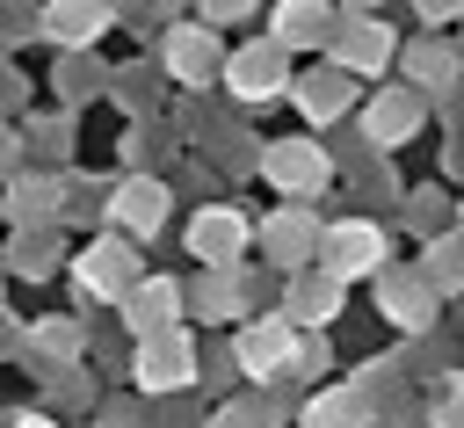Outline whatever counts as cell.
<instances>
[{
    "label": "cell",
    "instance_id": "6da1fadb",
    "mask_svg": "<svg viewBox=\"0 0 464 428\" xmlns=\"http://www.w3.org/2000/svg\"><path fill=\"white\" fill-rule=\"evenodd\" d=\"M384 261V239H377V225H334L326 239H319V268L334 276V283H348V276H370Z\"/></svg>",
    "mask_w": 464,
    "mask_h": 428
},
{
    "label": "cell",
    "instance_id": "7a4b0ae2",
    "mask_svg": "<svg viewBox=\"0 0 464 428\" xmlns=\"http://www.w3.org/2000/svg\"><path fill=\"white\" fill-rule=\"evenodd\" d=\"M196 377V355H188V341L167 326V334H145V348H138V384L145 392H181Z\"/></svg>",
    "mask_w": 464,
    "mask_h": 428
},
{
    "label": "cell",
    "instance_id": "3957f363",
    "mask_svg": "<svg viewBox=\"0 0 464 428\" xmlns=\"http://www.w3.org/2000/svg\"><path fill=\"white\" fill-rule=\"evenodd\" d=\"M290 363H297L290 319H261V326L239 334V370H246V377H276V370H290Z\"/></svg>",
    "mask_w": 464,
    "mask_h": 428
},
{
    "label": "cell",
    "instance_id": "277c9868",
    "mask_svg": "<svg viewBox=\"0 0 464 428\" xmlns=\"http://www.w3.org/2000/svg\"><path fill=\"white\" fill-rule=\"evenodd\" d=\"M188 247H196L210 268H225V261L246 247V225H239V210H203V218L188 225Z\"/></svg>",
    "mask_w": 464,
    "mask_h": 428
},
{
    "label": "cell",
    "instance_id": "5b68a950",
    "mask_svg": "<svg viewBox=\"0 0 464 428\" xmlns=\"http://www.w3.org/2000/svg\"><path fill=\"white\" fill-rule=\"evenodd\" d=\"M261 167H268V181H276V189H290V196H312V189L326 181V160H319L312 145H276Z\"/></svg>",
    "mask_w": 464,
    "mask_h": 428
},
{
    "label": "cell",
    "instance_id": "8992f818",
    "mask_svg": "<svg viewBox=\"0 0 464 428\" xmlns=\"http://www.w3.org/2000/svg\"><path fill=\"white\" fill-rule=\"evenodd\" d=\"M130 276H138V261H130V247H116V239L87 247V261H80V283H87L94 297H116V290H130Z\"/></svg>",
    "mask_w": 464,
    "mask_h": 428
},
{
    "label": "cell",
    "instance_id": "52a82bcc",
    "mask_svg": "<svg viewBox=\"0 0 464 428\" xmlns=\"http://www.w3.org/2000/svg\"><path fill=\"white\" fill-rule=\"evenodd\" d=\"M174 312H181V290H174V283H138L130 305H123V319H130L138 334H167Z\"/></svg>",
    "mask_w": 464,
    "mask_h": 428
},
{
    "label": "cell",
    "instance_id": "ba28073f",
    "mask_svg": "<svg viewBox=\"0 0 464 428\" xmlns=\"http://www.w3.org/2000/svg\"><path fill=\"white\" fill-rule=\"evenodd\" d=\"M362 421H370L362 392H326V399L304 413V428H362Z\"/></svg>",
    "mask_w": 464,
    "mask_h": 428
},
{
    "label": "cell",
    "instance_id": "9c48e42d",
    "mask_svg": "<svg viewBox=\"0 0 464 428\" xmlns=\"http://www.w3.org/2000/svg\"><path fill=\"white\" fill-rule=\"evenodd\" d=\"M384 312H392L399 326H428V290L406 283V276H384Z\"/></svg>",
    "mask_w": 464,
    "mask_h": 428
},
{
    "label": "cell",
    "instance_id": "30bf717a",
    "mask_svg": "<svg viewBox=\"0 0 464 428\" xmlns=\"http://www.w3.org/2000/svg\"><path fill=\"white\" fill-rule=\"evenodd\" d=\"M102 29V15L87 7V0H65V7H51V36H65V44H87Z\"/></svg>",
    "mask_w": 464,
    "mask_h": 428
},
{
    "label": "cell",
    "instance_id": "8fae6325",
    "mask_svg": "<svg viewBox=\"0 0 464 428\" xmlns=\"http://www.w3.org/2000/svg\"><path fill=\"white\" fill-rule=\"evenodd\" d=\"M334 297H341V283H334L326 268H319L312 283H297V290H290V305H297V319H326V305H334Z\"/></svg>",
    "mask_w": 464,
    "mask_h": 428
},
{
    "label": "cell",
    "instance_id": "7c38bea8",
    "mask_svg": "<svg viewBox=\"0 0 464 428\" xmlns=\"http://www.w3.org/2000/svg\"><path fill=\"white\" fill-rule=\"evenodd\" d=\"M268 239H276V254H283V261H304L312 225H304V218H276V225H268Z\"/></svg>",
    "mask_w": 464,
    "mask_h": 428
},
{
    "label": "cell",
    "instance_id": "4fadbf2b",
    "mask_svg": "<svg viewBox=\"0 0 464 428\" xmlns=\"http://www.w3.org/2000/svg\"><path fill=\"white\" fill-rule=\"evenodd\" d=\"M123 218H130V225H152V218H160V181H130V189H123Z\"/></svg>",
    "mask_w": 464,
    "mask_h": 428
},
{
    "label": "cell",
    "instance_id": "5bb4252c",
    "mask_svg": "<svg viewBox=\"0 0 464 428\" xmlns=\"http://www.w3.org/2000/svg\"><path fill=\"white\" fill-rule=\"evenodd\" d=\"M283 36H297V44H304V36H319V7H312V0L283 7Z\"/></svg>",
    "mask_w": 464,
    "mask_h": 428
},
{
    "label": "cell",
    "instance_id": "9a60e30c",
    "mask_svg": "<svg viewBox=\"0 0 464 428\" xmlns=\"http://www.w3.org/2000/svg\"><path fill=\"white\" fill-rule=\"evenodd\" d=\"M268 73H276V58H268V51H254V58L239 65V87H246V94H268V87H276Z\"/></svg>",
    "mask_w": 464,
    "mask_h": 428
},
{
    "label": "cell",
    "instance_id": "2e32d148",
    "mask_svg": "<svg viewBox=\"0 0 464 428\" xmlns=\"http://www.w3.org/2000/svg\"><path fill=\"white\" fill-rule=\"evenodd\" d=\"M377 131H384V138H392V131H413V102H384V109H377Z\"/></svg>",
    "mask_w": 464,
    "mask_h": 428
},
{
    "label": "cell",
    "instance_id": "e0dca14e",
    "mask_svg": "<svg viewBox=\"0 0 464 428\" xmlns=\"http://www.w3.org/2000/svg\"><path fill=\"white\" fill-rule=\"evenodd\" d=\"M435 276H442V283H457V276H464V247H442V261H435Z\"/></svg>",
    "mask_w": 464,
    "mask_h": 428
},
{
    "label": "cell",
    "instance_id": "ac0fdd59",
    "mask_svg": "<svg viewBox=\"0 0 464 428\" xmlns=\"http://www.w3.org/2000/svg\"><path fill=\"white\" fill-rule=\"evenodd\" d=\"M442 428H464V399H450V406H442Z\"/></svg>",
    "mask_w": 464,
    "mask_h": 428
},
{
    "label": "cell",
    "instance_id": "d6986e66",
    "mask_svg": "<svg viewBox=\"0 0 464 428\" xmlns=\"http://www.w3.org/2000/svg\"><path fill=\"white\" fill-rule=\"evenodd\" d=\"M7 428H58V421H44V413H22V421H7Z\"/></svg>",
    "mask_w": 464,
    "mask_h": 428
},
{
    "label": "cell",
    "instance_id": "ffe728a7",
    "mask_svg": "<svg viewBox=\"0 0 464 428\" xmlns=\"http://www.w3.org/2000/svg\"><path fill=\"white\" fill-rule=\"evenodd\" d=\"M210 428H246V413H218V421H210Z\"/></svg>",
    "mask_w": 464,
    "mask_h": 428
}]
</instances>
